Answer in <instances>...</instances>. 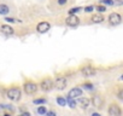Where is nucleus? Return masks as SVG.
Masks as SVG:
<instances>
[{
    "instance_id": "1",
    "label": "nucleus",
    "mask_w": 123,
    "mask_h": 116,
    "mask_svg": "<svg viewBox=\"0 0 123 116\" xmlns=\"http://www.w3.org/2000/svg\"><path fill=\"white\" fill-rule=\"evenodd\" d=\"M6 97H7L10 100H12V102H18V100L21 99V97H22V91H21V88H18V87H12V88H10V90L7 91Z\"/></svg>"
},
{
    "instance_id": "2",
    "label": "nucleus",
    "mask_w": 123,
    "mask_h": 116,
    "mask_svg": "<svg viewBox=\"0 0 123 116\" xmlns=\"http://www.w3.org/2000/svg\"><path fill=\"white\" fill-rule=\"evenodd\" d=\"M53 87H54V82H53V80L49 79V77H46V79H43V80L40 82V88H41V91H43V92H48V91H51Z\"/></svg>"
},
{
    "instance_id": "3",
    "label": "nucleus",
    "mask_w": 123,
    "mask_h": 116,
    "mask_svg": "<svg viewBox=\"0 0 123 116\" xmlns=\"http://www.w3.org/2000/svg\"><path fill=\"white\" fill-rule=\"evenodd\" d=\"M39 86L34 82V81H27L24 85H23V90L27 94H34L36 91H37Z\"/></svg>"
},
{
    "instance_id": "4",
    "label": "nucleus",
    "mask_w": 123,
    "mask_h": 116,
    "mask_svg": "<svg viewBox=\"0 0 123 116\" xmlns=\"http://www.w3.org/2000/svg\"><path fill=\"white\" fill-rule=\"evenodd\" d=\"M67 85H68V80H67V77H64V76H58L57 79H55V81H54V87L57 88V90H65V87H67Z\"/></svg>"
},
{
    "instance_id": "5",
    "label": "nucleus",
    "mask_w": 123,
    "mask_h": 116,
    "mask_svg": "<svg viewBox=\"0 0 123 116\" xmlns=\"http://www.w3.org/2000/svg\"><path fill=\"white\" fill-rule=\"evenodd\" d=\"M122 22V16L117 12H112L109 15V23L111 26H118Z\"/></svg>"
},
{
    "instance_id": "6",
    "label": "nucleus",
    "mask_w": 123,
    "mask_h": 116,
    "mask_svg": "<svg viewBox=\"0 0 123 116\" xmlns=\"http://www.w3.org/2000/svg\"><path fill=\"white\" fill-rule=\"evenodd\" d=\"M49 29H51V24H49L48 22H46V21H42V22H40V23L36 26V30H37V33H40V34H45V33H47Z\"/></svg>"
},
{
    "instance_id": "7",
    "label": "nucleus",
    "mask_w": 123,
    "mask_h": 116,
    "mask_svg": "<svg viewBox=\"0 0 123 116\" xmlns=\"http://www.w3.org/2000/svg\"><path fill=\"white\" fill-rule=\"evenodd\" d=\"M81 74L85 76V77H91V76H94L97 74V70L91 67V65H87V67H83L81 68Z\"/></svg>"
},
{
    "instance_id": "8",
    "label": "nucleus",
    "mask_w": 123,
    "mask_h": 116,
    "mask_svg": "<svg viewBox=\"0 0 123 116\" xmlns=\"http://www.w3.org/2000/svg\"><path fill=\"white\" fill-rule=\"evenodd\" d=\"M109 115L110 116H122V110H121V108L117 105V104H111L110 106H109Z\"/></svg>"
},
{
    "instance_id": "9",
    "label": "nucleus",
    "mask_w": 123,
    "mask_h": 116,
    "mask_svg": "<svg viewBox=\"0 0 123 116\" xmlns=\"http://www.w3.org/2000/svg\"><path fill=\"white\" fill-rule=\"evenodd\" d=\"M65 23L69 26V27H77L80 24V18L76 16V15H69Z\"/></svg>"
},
{
    "instance_id": "10",
    "label": "nucleus",
    "mask_w": 123,
    "mask_h": 116,
    "mask_svg": "<svg viewBox=\"0 0 123 116\" xmlns=\"http://www.w3.org/2000/svg\"><path fill=\"white\" fill-rule=\"evenodd\" d=\"M0 32H1L4 35H6V36H10V35L15 34V29L11 26H9V24H3L1 27H0Z\"/></svg>"
},
{
    "instance_id": "11",
    "label": "nucleus",
    "mask_w": 123,
    "mask_h": 116,
    "mask_svg": "<svg viewBox=\"0 0 123 116\" xmlns=\"http://www.w3.org/2000/svg\"><path fill=\"white\" fill-rule=\"evenodd\" d=\"M91 102H92L93 106H95V108H101V106H103V104H104V99H103V97H101V96H99V94L93 96Z\"/></svg>"
},
{
    "instance_id": "12",
    "label": "nucleus",
    "mask_w": 123,
    "mask_h": 116,
    "mask_svg": "<svg viewBox=\"0 0 123 116\" xmlns=\"http://www.w3.org/2000/svg\"><path fill=\"white\" fill-rule=\"evenodd\" d=\"M82 96V90L80 88V87H74V88H71L70 91H69V94H68V97L69 98H73V99H75V98H77V97H81Z\"/></svg>"
},
{
    "instance_id": "13",
    "label": "nucleus",
    "mask_w": 123,
    "mask_h": 116,
    "mask_svg": "<svg viewBox=\"0 0 123 116\" xmlns=\"http://www.w3.org/2000/svg\"><path fill=\"white\" fill-rule=\"evenodd\" d=\"M77 103H79V105H80L82 109H87V108L89 106V104H91V100H89L88 98H79Z\"/></svg>"
},
{
    "instance_id": "14",
    "label": "nucleus",
    "mask_w": 123,
    "mask_h": 116,
    "mask_svg": "<svg viewBox=\"0 0 123 116\" xmlns=\"http://www.w3.org/2000/svg\"><path fill=\"white\" fill-rule=\"evenodd\" d=\"M104 19H105V18H104L103 15H93V16L91 17L92 23H103Z\"/></svg>"
},
{
    "instance_id": "15",
    "label": "nucleus",
    "mask_w": 123,
    "mask_h": 116,
    "mask_svg": "<svg viewBox=\"0 0 123 116\" xmlns=\"http://www.w3.org/2000/svg\"><path fill=\"white\" fill-rule=\"evenodd\" d=\"M10 13V7L6 5V4H0V15H9Z\"/></svg>"
},
{
    "instance_id": "16",
    "label": "nucleus",
    "mask_w": 123,
    "mask_h": 116,
    "mask_svg": "<svg viewBox=\"0 0 123 116\" xmlns=\"http://www.w3.org/2000/svg\"><path fill=\"white\" fill-rule=\"evenodd\" d=\"M67 104L71 108V109H74V108H76V105H77V102L76 100H74L73 98H67Z\"/></svg>"
},
{
    "instance_id": "17",
    "label": "nucleus",
    "mask_w": 123,
    "mask_h": 116,
    "mask_svg": "<svg viewBox=\"0 0 123 116\" xmlns=\"http://www.w3.org/2000/svg\"><path fill=\"white\" fill-rule=\"evenodd\" d=\"M33 103H34L35 105H42V104H46L47 100H46L45 98H36V99L33 100Z\"/></svg>"
},
{
    "instance_id": "18",
    "label": "nucleus",
    "mask_w": 123,
    "mask_h": 116,
    "mask_svg": "<svg viewBox=\"0 0 123 116\" xmlns=\"http://www.w3.org/2000/svg\"><path fill=\"white\" fill-rule=\"evenodd\" d=\"M57 103L60 106H65L67 105V99L64 97H57Z\"/></svg>"
},
{
    "instance_id": "19",
    "label": "nucleus",
    "mask_w": 123,
    "mask_h": 116,
    "mask_svg": "<svg viewBox=\"0 0 123 116\" xmlns=\"http://www.w3.org/2000/svg\"><path fill=\"white\" fill-rule=\"evenodd\" d=\"M46 112H47V109H46V106H42V105H40V106L37 108V114H39V115H46Z\"/></svg>"
},
{
    "instance_id": "20",
    "label": "nucleus",
    "mask_w": 123,
    "mask_h": 116,
    "mask_svg": "<svg viewBox=\"0 0 123 116\" xmlns=\"http://www.w3.org/2000/svg\"><path fill=\"white\" fill-rule=\"evenodd\" d=\"M81 10H82L81 7H73V9H70V10H69V15H75V13H79Z\"/></svg>"
},
{
    "instance_id": "21",
    "label": "nucleus",
    "mask_w": 123,
    "mask_h": 116,
    "mask_svg": "<svg viewBox=\"0 0 123 116\" xmlns=\"http://www.w3.org/2000/svg\"><path fill=\"white\" fill-rule=\"evenodd\" d=\"M100 3H101L103 5H110V6L115 4L113 0H100Z\"/></svg>"
},
{
    "instance_id": "22",
    "label": "nucleus",
    "mask_w": 123,
    "mask_h": 116,
    "mask_svg": "<svg viewBox=\"0 0 123 116\" xmlns=\"http://www.w3.org/2000/svg\"><path fill=\"white\" fill-rule=\"evenodd\" d=\"M95 9H97V11H98V12H100V13L106 11V6H104V5H97V7H95Z\"/></svg>"
},
{
    "instance_id": "23",
    "label": "nucleus",
    "mask_w": 123,
    "mask_h": 116,
    "mask_svg": "<svg viewBox=\"0 0 123 116\" xmlns=\"http://www.w3.org/2000/svg\"><path fill=\"white\" fill-rule=\"evenodd\" d=\"M83 87H85L86 90H89V91L93 90V85H92L91 82H86V84H83Z\"/></svg>"
},
{
    "instance_id": "24",
    "label": "nucleus",
    "mask_w": 123,
    "mask_h": 116,
    "mask_svg": "<svg viewBox=\"0 0 123 116\" xmlns=\"http://www.w3.org/2000/svg\"><path fill=\"white\" fill-rule=\"evenodd\" d=\"M5 21L9 22V23H15V22H18L16 18H12V17H5Z\"/></svg>"
},
{
    "instance_id": "25",
    "label": "nucleus",
    "mask_w": 123,
    "mask_h": 116,
    "mask_svg": "<svg viewBox=\"0 0 123 116\" xmlns=\"http://www.w3.org/2000/svg\"><path fill=\"white\" fill-rule=\"evenodd\" d=\"M117 97H118V99H121V100H123V88L118 91V93H117Z\"/></svg>"
},
{
    "instance_id": "26",
    "label": "nucleus",
    "mask_w": 123,
    "mask_h": 116,
    "mask_svg": "<svg viewBox=\"0 0 123 116\" xmlns=\"http://www.w3.org/2000/svg\"><path fill=\"white\" fill-rule=\"evenodd\" d=\"M93 10H94V7H93V6H86L83 11H85V12H92Z\"/></svg>"
},
{
    "instance_id": "27",
    "label": "nucleus",
    "mask_w": 123,
    "mask_h": 116,
    "mask_svg": "<svg viewBox=\"0 0 123 116\" xmlns=\"http://www.w3.org/2000/svg\"><path fill=\"white\" fill-rule=\"evenodd\" d=\"M46 116H57V114H55L53 110H49V111L46 112Z\"/></svg>"
},
{
    "instance_id": "28",
    "label": "nucleus",
    "mask_w": 123,
    "mask_h": 116,
    "mask_svg": "<svg viewBox=\"0 0 123 116\" xmlns=\"http://www.w3.org/2000/svg\"><path fill=\"white\" fill-rule=\"evenodd\" d=\"M57 3H58L59 5H65V4L68 3V0H57Z\"/></svg>"
},
{
    "instance_id": "29",
    "label": "nucleus",
    "mask_w": 123,
    "mask_h": 116,
    "mask_svg": "<svg viewBox=\"0 0 123 116\" xmlns=\"http://www.w3.org/2000/svg\"><path fill=\"white\" fill-rule=\"evenodd\" d=\"M91 116H101V115H100L99 112H93V114H92Z\"/></svg>"
},
{
    "instance_id": "30",
    "label": "nucleus",
    "mask_w": 123,
    "mask_h": 116,
    "mask_svg": "<svg viewBox=\"0 0 123 116\" xmlns=\"http://www.w3.org/2000/svg\"><path fill=\"white\" fill-rule=\"evenodd\" d=\"M22 115H23V116H31L29 112H24V114H22Z\"/></svg>"
},
{
    "instance_id": "31",
    "label": "nucleus",
    "mask_w": 123,
    "mask_h": 116,
    "mask_svg": "<svg viewBox=\"0 0 123 116\" xmlns=\"http://www.w3.org/2000/svg\"><path fill=\"white\" fill-rule=\"evenodd\" d=\"M117 4H119V5H123V1H118Z\"/></svg>"
},
{
    "instance_id": "32",
    "label": "nucleus",
    "mask_w": 123,
    "mask_h": 116,
    "mask_svg": "<svg viewBox=\"0 0 123 116\" xmlns=\"http://www.w3.org/2000/svg\"><path fill=\"white\" fill-rule=\"evenodd\" d=\"M4 116H11V114H5Z\"/></svg>"
},
{
    "instance_id": "33",
    "label": "nucleus",
    "mask_w": 123,
    "mask_h": 116,
    "mask_svg": "<svg viewBox=\"0 0 123 116\" xmlns=\"http://www.w3.org/2000/svg\"><path fill=\"white\" fill-rule=\"evenodd\" d=\"M119 79H121V80H122V81H123V74H122V75H121V77H119Z\"/></svg>"
},
{
    "instance_id": "34",
    "label": "nucleus",
    "mask_w": 123,
    "mask_h": 116,
    "mask_svg": "<svg viewBox=\"0 0 123 116\" xmlns=\"http://www.w3.org/2000/svg\"><path fill=\"white\" fill-rule=\"evenodd\" d=\"M19 116H23V115H19Z\"/></svg>"
}]
</instances>
